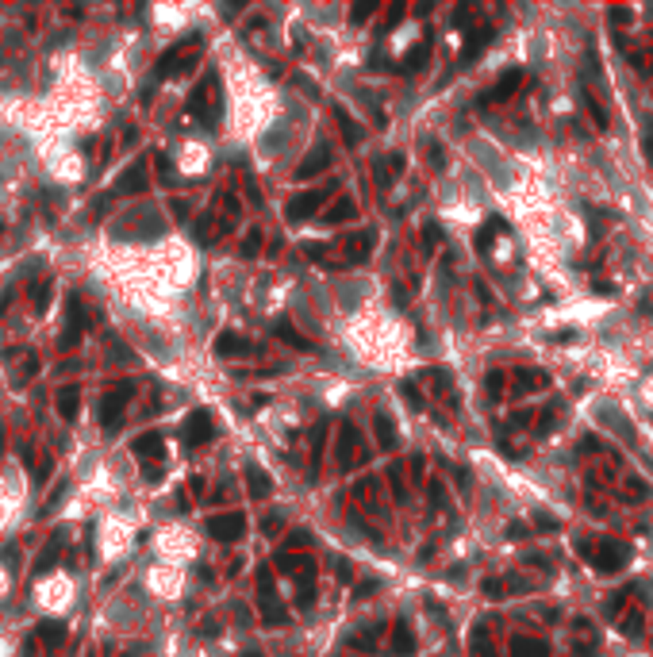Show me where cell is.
<instances>
[{"instance_id": "603a6c76", "label": "cell", "mask_w": 653, "mask_h": 657, "mask_svg": "<svg viewBox=\"0 0 653 657\" xmlns=\"http://www.w3.org/2000/svg\"><path fill=\"white\" fill-rule=\"evenodd\" d=\"M373 12H377V4H369V0H365V4H357L354 12H350V20H354V23H362V20H369Z\"/></svg>"}, {"instance_id": "30bf717a", "label": "cell", "mask_w": 653, "mask_h": 657, "mask_svg": "<svg viewBox=\"0 0 653 657\" xmlns=\"http://www.w3.org/2000/svg\"><path fill=\"white\" fill-rule=\"evenodd\" d=\"M273 561H277L281 573H300V569H308V573H311V554H288V550H281Z\"/></svg>"}, {"instance_id": "8fae6325", "label": "cell", "mask_w": 653, "mask_h": 657, "mask_svg": "<svg viewBox=\"0 0 653 657\" xmlns=\"http://www.w3.org/2000/svg\"><path fill=\"white\" fill-rule=\"evenodd\" d=\"M77 400H81V388L77 385H65L58 392V412L62 419H77Z\"/></svg>"}, {"instance_id": "d6986e66", "label": "cell", "mask_w": 653, "mask_h": 657, "mask_svg": "<svg viewBox=\"0 0 653 657\" xmlns=\"http://www.w3.org/2000/svg\"><path fill=\"white\" fill-rule=\"evenodd\" d=\"M39 638H46V642H62V638H65V626H62V623H43V626H39Z\"/></svg>"}, {"instance_id": "ac0fdd59", "label": "cell", "mask_w": 653, "mask_h": 657, "mask_svg": "<svg viewBox=\"0 0 653 657\" xmlns=\"http://www.w3.org/2000/svg\"><path fill=\"white\" fill-rule=\"evenodd\" d=\"M377 434H381V442H384V446H392V442H396V434H392V419H388L384 412H377Z\"/></svg>"}, {"instance_id": "7c38bea8", "label": "cell", "mask_w": 653, "mask_h": 657, "mask_svg": "<svg viewBox=\"0 0 653 657\" xmlns=\"http://www.w3.org/2000/svg\"><path fill=\"white\" fill-rule=\"evenodd\" d=\"M338 458H342V469H350V465H357V431L354 427H342V446H338Z\"/></svg>"}, {"instance_id": "ba28073f", "label": "cell", "mask_w": 653, "mask_h": 657, "mask_svg": "<svg viewBox=\"0 0 653 657\" xmlns=\"http://www.w3.org/2000/svg\"><path fill=\"white\" fill-rule=\"evenodd\" d=\"M246 488H250V496H269V492H273V481H269V473L266 469H261V465H246Z\"/></svg>"}, {"instance_id": "9c48e42d", "label": "cell", "mask_w": 653, "mask_h": 657, "mask_svg": "<svg viewBox=\"0 0 653 657\" xmlns=\"http://www.w3.org/2000/svg\"><path fill=\"white\" fill-rule=\"evenodd\" d=\"M246 350H250V342L239 338L234 331H223V335L215 338V354L220 358H234V354H246Z\"/></svg>"}, {"instance_id": "7a4b0ae2", "label": "cell", "mask_w": 653, "mask_h": 657, "mask_svg": "<svg viewBox=\"0 0 653 657\" xmlns=\"http://www.w3.org/2000/svg\"><path fill=\"white\" fill-rule=\"evenodd\" d=\"M242 530H246V519L239 516V511L207 519V535H212L215 542H239V538H242Z\"/></svg>"}, {"instance_id": "2e32d148", "label": "cell", "mask_w": 653, "mask_h": 657, "mask_svg": "<svg viewBox=\"0 0 653 657\" xmlns=\"http://www.w3.org/2000/svg\"><path fill=\"white\" fill-rule=\"evenodd\" d=\"M119 188L123 193H139V188H143V161H135V166H131V173H123V181H119Z\"/></svg>"}, {"instance_id": "9a60e30c", "label": "cell", "mask_w": 653, "mask_h": 657, "mask_svg": "<svg viewBox=\"0 0 653 657\" xmlns=\"http://www.w3.org/2000/svg\"><path fill=\"white\" fill-rule=\"evenodd\" d=\"M330 166V154H327V146L319 150V158H308L304 166L296 169V177H311V173H319V169H327Z\"/></svg>"}, {"instance_id": "6da1fadb", "label": "cell", "mask_w": 653, "mask_h": 657, "mask_svg": "<svg viewBox=\"0 0 653 657\" xmlns=\"http://www.w3.org/2000/svg\"><path fill=\"white\" fill-rule=\"evenodd\" d=\"M220 78H204V85L193 92V100H188V112L193 116L204 119V127H215V119H220Z\"/></svg>"}, {"instance_id": "4fadbf2b", "label": "cell", "mask_w": 653, "mask_h": 657, "mask_svg": "<svg viewBox=\"0 0 653 657\" xmlns=\"http://www.w3.org/2000/svg\"><path fill=\"white\" fill-rule=\"evenodd\" d=\"M58 550H62V535H54L50 542H46V550H43V557L35 561V573H46V569L58 561Z\"/></svg>"}, {"instance_id": "277c9868", "label": "cell", "mask_w": 653, "mask_h": 657, "mask_svg": "<svg viewBox=\"0 0 653 657\" xmlns=\"http://www.w3.org/2000/svg\"><path fill=\"white\" fill-rule=\"evenodd\" d=\"M127 396H131V388H119V392L100 400V423L108 427V431H116V427H119V415H123V407H127Z\"/></svg>"}, {"instance_id": "7402d4cb", "label": "cell", "mask_w": 653, "mask_h": 657, "mask_svg": "<svg viewBox=\"0 0 653 657\" xmlns=\"http://www.w3.org/2000/svg\"><path fill=\"white\" fill-rule=\"evenodd\" d=\"M277 335H285V338H288V342H292V346H296V350H308V342H304V338H300V335H296V331H292V327H288V323H277Z\"/></svg>"}, {"instance_id": "ffe728a7", "label": "cell", "mask_w": 653, "mask_h": 657, "mask_svg": "<svg viewBox=\"0 0 653 657\" xmlns=\"http://www.w3.org/2000/svg\"><path fill=\"white\" fill-rule=\"evenodd\" d=\"M338 119H342V131H346L350 146H357V142H362V131H357V123L350 119V116H342V112H338Z\"/></svg>"}, {"instance_id": "e0dca14e", "label": "cell", "mask_w": 653, "mask_h": 657, "mask_svg": "<svg viewBox=\"0 0 653 657\" xmlns=\"http://www.w3.org/2000/svg\"><path fill=\"white\" fill-rule=\"evenodd\" d=\"M162 450V434H143V438H135V454H158Z\"/></svg>"}, {"instance_id": "52a82bcc", "label": "cell", "mask_w": 653, "mask_h": 657, "mask_svg": "<svg viewBox=\"0 0 653 657\" xmlns=\"http://www.w3.org/2000/svg\"><path fill=\"white\" fill-rule=\"evenodd\" d=\"M261 615H266V623L269 626H277V623H285V607H281V599L273 596V584H269V577L261 573Z\"/></svg>"}, {"instance_id": "8992f818", "label": "cell", "mask_w": 653, "mask_h": 657, "mask_svg": "<svg viewBox=\"0 0 653 657\" xmlns=\"http://www.w3.org/2000/svg\"><path fill=\"white\" fill-rule=\"evenodd\" d=\"M85 327H89V316H85L81 300H70V323L62 327V346H77Z\"/></svg>"}, {"instance_id": "3957f363", "label": "cell", "mask_w": 653, "mask_h": 657, "mask_svg": "<svg viewBox=\"0 0 653 657\" xmlns=\"http://www.w3.org/2000/svg\"><path fill=\"white\" fill-rule=\"evenodd\" d=\"M181 438L188 446H204L207 438H212V415L207 412H193L185 419V427H181Z\"/></svg>"}, {"instance_id": "cb8c5ba5", "label": "cell", "mask_w": 653, "mask_h": 657, "mask_svg": "<svg viewBox=\"0 0 653 657\" xmlns=\"http://www.w3.org/2000/svg\"><path fill=\"white\" fill-rule=\"evenodd\" d=\"M638 396H642V400H646V407H653V377H646V380H642Z\"/></svg>"}, {"instance_id": "44dd1931", "label": "cell", "mask_w": 653, "mask_h": 657, "mask_svg": "<svg viewBox=\"0 0 653 657\" xmlns=\"http://www.w3.org/2000/svg\"><path fill=\"white\" fill-rule=\"evenodd\" d=\"M350 215H354V204H350V200H342V204H335V208H330V223H342V219H350Z\"/></svg>"}, {"instance_id": "484cf974", "label": "cell", "mask_w": 653, "mask_h": 657, "mask_svg": "<svg viewBox=\"0 0 653 657\" xmlns=\"http://www.w3.org/2000/svg\"><path fill=\"white\" fill-rule=\"evenodd\" d=\"M308 542H311V538L304 535V530H296V535H292V538H288V546H308Z\"/></svg>"}, {"instance_id": "d4e9b609", "label": "cell", "mask_w": 653, "mask_h": 657, "mask_svg": "<svg viewBox=\"0 0 653 657\" xmlns=\"http://www.w3.org/2000/svg\"><path fill=\"white\" fill-rule=\"evenodd\" d=\"M158 173H162L166 181H173V161H169L166 154H158Z\"/></svg>"}, {"instance_id": "5b68a950", "label": "cell", "mask_w": 653, "mask_h": 657, "mask_svg": "<svg viewBox=\"0 0 653 657\" xmlns=\"http://www.w3.org/2000/svg\"><path fill=\"white\" fill-rule=\"evenodd\" d=\"M323 200H327V188H319V193H304V196H296V200L288 204V219H292V223H300V219L315 215L319 208H323Z\"/></svg>"}, {"instance_id": "5bb4252c", "label": "cell", "mask_w": 653, "mask_h": 657, "mask_svg": "<svg viewBox=\"0 0 653 657\" xmlns=\"http://www.w3.org/2000/svg\"><path fill=\"white\" fill-rule=\"evenodd\" d=\"M181 54H185V46H173V50H169L166 54V58L162 62H158V78H169V73H177V70H181Z\"/></svg>"}]
</instances>
